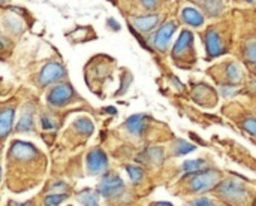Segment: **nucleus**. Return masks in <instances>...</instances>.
Returning <instances> with one entry per match:
<instances>
[{"label": "nucleus", "mask_w": 256, "mask_h": 206, "mask_svg": "<svg viewBox=\"0 0 256 206\" xmlns=\"http://www.w3.org/2000/svg\"><path fill=\"white\" fill-rule=\"evenodd\" d=\"M255 75H256V67H255Z\"/></svg>", "instance_id": "40"}, {"label": "nucleus", "mask_w": 256, "mask_h": 206, "mask_svg": "<svg viewBox=\"0 0 256 206\" xmlns=\"http://www.w3.org/2000/svg\"><path fill=\"white\" fill-rule=\"evenodd\" d=\"M182 19L192 25V27H201L204 24V16L200 10L194 9V7H184L182 10Z\"/></svg>", "instance_id": "16"}, {"label": "nucleus", "mask_w": 256, "mask_h": 206, "mask_svg": "<svg viewBox=\"0 0 256 206\" xmlns=\"http://www.w3.org/2000/svg\"><path fill=\"white\" fill-rule=\"evenodd\" d=\"M248 1H254V0H248Z\"/></svg>", "instance_id": "39"}, {"label": "nucleus", "mask_w": 256, "mask_h": 206, "mask_svg": "<svg viewBox=\"0 0 256 206\" xmlns=\"http://www.w3.org/2000/svg\"><path fill=\"white\" fill-rule=\"evenodd\" d=\"M243 73L240 70V67L236 64V63H228L226 67H225V81L230 84V85H237L242 82V78Z\"/></svg>", "instance_id": "18"}, {"label": "nucleus", "mask_w": 256, "mask_h": 206, "mask_svg": "<svg viewBox=\"0 0 256 206\" xmlns=\"http://www.w3.org/2000/svg\"><path fill=\"white\" fill-rule=\"evenodd\" d=\"M189 206H216V204H214V201H212L208 198H198L194 202H190Z\"/></svg>", "instance_id": "30"}, {"label": "nucleus", "mask_w": 256, "mask_h": 206, "mask_svg": "<svg viewBox=\"0 0 256 206\" xmlns=\"http://www.w3.org/2000/svg\"><path fill=\"white\" fill-rule=\"evenodd\" d=\"M192 97L195 102H198L200 105L202 106H214L216 102H218V96H216V91L210 87V85H206V84H198L194 91H192Z\"/></svg>", "instance_id": "10"}, {"label": "nucleus", "mask_w": 256, "mask_h": 206, "mask_svg": "<svg viewBox=\"0 0 256 206\" xmlns=\"http://www.w3.org/2000/svg\"><path fill=\"white\" fill-rule=\"evenodd\" d=\"M201 4L212 16H216L222 10V0H201Z\"/></svg>", "instance_id": "24"}, {"label": "nucleus", "mask_w": 256, "mask_h": 206, "mask_svg": "<svg viewBox=\"0 0 256 206\" xmlns=\"http://www.w3.org/2000/svg\"><path fill=\"white\" fill-rule=\"evenodd\" d=\"M195 150H196L195 145H192V144H189V142H186L183 139H177L172 144V150L171 151H172L174 156H184V154H189V153H192Z\"/></svg>", "instance_id": "22"}, {"label": "nucleus", "mask_w": 256, "mask_h": 206, "mask_svg": "<svg viewBox=\"0 0 256 206\" xmlns=\"http://www.w3.org/2000/svg\"><path fill=\"white\" fill-rule=\"evenodd\" d=\"M66 76V69L58 61H48L38 75V82L40 87H48L57 84Z\"/></svg>", "instance_id": "7"}, {"label": "nucleus", "mask_w": 256, "mask_h": 206, "mask_svg": "<svg viewBox=\"0 0 256 206\" xmlns=\"http://www.w3.org/2000/svg\"><path fill=\"white\" fill-rule=\"evenodd\" d=\"M76 199L82 206H99V193L92 189H86L78 193Z\"/></svg>", "instance_id": "19"}, {"label": "nucleus", "mask_w": 256, "mask_h": 206, "mask_svg": "<svg viewBox=\"0 0 256 206\" xmlns=\"http://www.w3.org/2000/svg\"><path fill=\"white\" fill-rule=\"evenodd\" d=\"M38 156L39 151L36 150V147L22 141H14L8 153L9 163H32L38 159Z\"/></svg>", "instance_id": "5"}, {"label": "nucleus", "mask_w": 256, "mask_h": 206, "mask_svg": "<svg viewBox=\"0 0 256 206\" xmlns=\"http://www.w3.org/2000/svg\"><path fill=\"white\" fill-rule=\"evenodd\" d=\"M206 49H207V58H216L220 54H224L220 37L214 30H208L206 33Z\"/></svg>", "instance_id": "13"}, {"label": "nucleus", "mask_w": 256, "mask_h": 206, "mask_svg": "<svg viewBox=\"0 0 256 206\" xmlns=\"http://www.w3.org/2000/svg\"><path fill=\"white\" fill-rule=\"evenodd\" d=\"M74 129H75L80 135H82V136H86V138L90 136V135L93 133V130H94L92 120H88L87 117H80V118H76V120L74 121Z\"/></svg>", "instance_id": "20"}, {"label": "nucleus", "mask_w": 256, "mask_h": 206, "mask_svg": "<svg viewBox=\"0 0 256 206\" xmlns=\"http://www.w3.org/2000/svg\"><path fill=\"white\" fill-rule=\"evenodd\" d=\"M75 96V91L72 88L70 84H66V82H62V84H57L54 85L48 94H46V103L52 108H63L66 106L68 103L72 102Z\"/></svg>", "instance_id": "6"}, {"label": "nucleus", "mask_w": 256, "mask_h": 206, "mask_svg": "<svg viewBox=\"0 0 256 206\" xmlns=\"http://www.w3.org/2000/svg\"><path fill=\"white\" fill-rule=\"evenodd\" d=\"M132 84V75L128 72V70H123V75H122V84H120V90L116 93V96H122L128 90H129V85Z\"/></svg>", "instance_id": "28"}, {"label": "nucleus", "mask_w": 256, "mask_h": 206, "mask_svg": "<svg viewBox=\"0 0 256 206\" xmlns=\"http://www.w3.org/2000/svg\"><path fill=\"white\" fill-rule=\"evenodd\" d=\"M153 206H174V205H171V204H168V202H158V204H154Z\"/></svg>", "instance_id": "37"}, {"label": "nucleus", "mask_w": 256, "mask_h": 206, "mask_svg": "<svg viewBox=\"0 0 256 206\" xmlns=\"http://www.w3.org/2000/svg\"><path fill=\"white\" fill-rule=\"evenodd\" d=\"M243 129L256 138V118H246L243 121Z\"/></svg>", "instance_id": "29"}, {"label": "nucleus", "mask_w": 256, "mask_h": 206, "mask_svg": "<svg viewBox=\"0 0 256 206\" xmlns=\"http://www.w3.org/2000/svg\"><path fill=\"white\" fill-rule=\"evenodd\" d=\"M186 177H188V184H186L188 190H189V193H194V195L214 190L222 180V174L214 169L200 171L196 174L186 175Z\"/></svg>", "instance_id": "2"}, {"label": "nucleus", "mask_w": 256, "mask_h": 206, "mask_svg": "<svg viewBox=\"0 0 256 206\" xmlns=\"http://www.w3.org/2000/svg\"><path fill=\"white\" fill-rule=\"evenodd\" d=\"M124 192H126L124 183L117 174L105 172L102 175L99 186H98V193L100 196H104L105 199H117V198L123 196Z\"/></svg>", "instance_id": "4"}, {"label": "nucleus", "mask_w": 256, "mask_h": 206, "mask_svg": "<svg viewBox=\"0 0 256 206\" xmlns=\"http://www.w3.org/2000/svg\"><path fill=\"white\" fill-rule=\"evenodd\" d=\"M141 1H142L144 7H147V9H154L158 6V0H141Z\"/></svg>", "instance_id": "33"}, {"label": "nucleus", "mask_w": 256, "mask_h": 206, "mask_svg": "<svg viewBox=\"0 0 256 206\" xmlns=\"http://www.w3.org/2000/svg\"><path fill=\"white\" fill-rule=\"evenodd\" d=\"M243 55H244L246 61H249L252 64H256V40H249L244 45Z\"/></svg>", "instance_id": "26"}, {"label": "nucleus", "mask_w": 256, "mask_h": 206, "mask_svg": "<svg viewBox=\"0 0 256 206\" xmlns=\"http://www.w3.org/2000/svg\"><path fill=\"white\" fill-rule=\"evenodd\" d=\"M176 28H177V24L174 21H168L164 25H160V28L154 33V36L152 39L153 48L160 52H166L168 46H170V40H171Z\"/></svg>", "instance_id": "9"}, {"label": "nucleus", "mask_w": 256, "mask_h": 206, "mask_svg": "<svg viewBox=\"0 0 256 206\" xmlns=\"http://www.w3.org/2000/svg\"><path fill=\"white\" fill-rule=\"evenodd\" d=\"M8 46H9V42H8V39H4L3 36H0V51H4Z\"/></svg>", "instance_id": "34"}, {"label": "nucleus", "mask_w": 256, "mask_h": 206, "mask_svg": "<svg viewBox=\"0 0 256 206\" xmlns=\"http://www.w3.org/2000/svg\"><path fill=\"white\" fill-rule=\"evenodd\" d=\"M126 171H128V175H129L132 184L134 186H140L141 181L144 180V171L140 166H136V165H128Z\"/></svg>", "instance_id": "23"}, {"label": "nucleus", "mask_w": 256, "mask_h": 206, "mask_svg": "<svg viewBox=\"0 0 256 206\" xmlns=\"http://www.w3.org/2000/svg\"><path fill=\"white\" fill-rule=\"evenodd\" d=\"M108 157L100 148H93L86 157V168L90 175H104L108 169Z\"/></svg>", "instance_id": "8"}, {"label": "nucleus", "mask_w": 256, "mask_h": 206, "mask_svg": "<svg viewBox=\"0 0 256 206\" xmlns=\"http://www.w3.org/2000/svg\"><path fill=\"white\" fill-rule=\"evenodd\" d=\"M194 54V34L189 30L182 31L180 37L177 39L174 48H172V60L180 67H190L195 61Z\"/></svg>", "instance_id": "3"}, {"label": "nucleus", "mask_w": 256, "mask_h": 206, "mask_svg": "<svg viewBox=\"0 0 256 206\" xmlns=\"http://www.w3.org/2000/svg\"><path fill=\"white\" fill-rule=\"evenodd\" d=\"M0 180H2V166H0Z\"/></svg>", "instance_id": "38"}, {"label": "nucleus", "mask_w": 256, "mask_h": 206, "mask_svg": "<svg viewBox=\"0 0 256 206\" xmlns=\"http://www.w3.org/2000/svg\"><path fill=\"white\" fill-rule=\"evenodd\" d=\"M34 111H36V108L30 102L22 106L20 121L15 127V130L18 133H28L34 129Z\"/></svg>", "instance_id": "11"}, {"label": "nucleus", "mask_w": 256, "mask_h": 206, "mask_svg": "<svg viewBox=\"0 0 256 206\" xmlns=\"http://www.w3.org/2000/svg\"><path fill=\"white\" fill-rule=\"evenodd\" d=\"M206 166H207V163L202 159H198V160H186L182 165V171H183L184 175H192V174H196L200 171H204Z\"/></svg>", "instance_id": "21"}, {"label": "nucleus", "mask_w": 256, "mask_h": 206, "mask_svg": "<svg viewBox=\"0 0 256 206\" xmlns=\"http://www.w3.org/2000/svg\"><path fill=\"white\" fill-rule=\"evenodd\" d=\"M128 132L132 135V136H136V138H141L146 132H147V127H148V117L144 115V114H136V115H132L126 120L124 123Z\"/></svg>", "instance_id": "12"}, {"label": "nucleus", "mask_w": 256, "mask_h": 206, "mask_svg": "<svg viewBox=\"0 0 256 206\" xmlns=\"http://www.w3.org/2000/svg\"><path fill=\"white\" fill-rule=\"evenodd\" d=\"M106 24H108L110 27H114L112 30H118V28H120V24L116 22V19H112V18H110V19L106 21Z\"/></svg>", "instance_id": "35"}, {"label": "nucleus", "mask_w": 256, "mask_h": 206, "mask_svg": "<svg viewBox=\"0 0 256 206\" xmlns=\"http://www.w3.org/2000/svg\"><path fill=\"white\" fill-rule=\"evenodd\" d=\"M220 91H222V94L225 97H230V96H236L237 94V90H236L234 85H222Z\"/></svg>", "instance_id": "31"}, {"label": "nucleus", "mask_w": 256, "mask_h": 206, "mask_svg": "<svg viewBox=\"0 0 256 206\" xmlns=\"http://www.w3.org/2000/svg\"><path fill=\"white\" fill-rule=\"evenodd\" d=\"M39 124L44 130L50 132V130H54L57 127V123L56 120L50 115V114H42L40 115V120H39Z\"/></svg>", "instance_id": "27"}, {"label": "nucleus", "mask_w": 256, "mask_h": 206, "mask_svg": "<svg viewBox=\"0 0 256 206\" xmlns=\"http://www.w3.org/2000/svg\"><path fill=\"white\" fill-rule=\"evenodd\" d=\"M159 22V15L153 13V15H144V16H135L132 19V24L134 27L138 30V31H142V33H148L152 31Z\"/></svg>", "instance_id": "15"}, {"label": "nucleus", "mask_w": 256, "mask_h": 206, "mask_svg": "<svg viewBox=\"0 0 256 206\" xmlns=\"http://www.w3.org/2000/svg\"><path fill=\"white\" fill-rule=\"evenodd\" d=\"M216 195L219 199H222L226 205L230 206H246L249 202V192L244 187L243 183L234 180V178H226L218 184L214 189Z\"/></svg>", "instance_id": "1"}, {"label": "nucleus", "mask_w": 256, "mask_h": 206, "mask_svg": "<svg viewBox=\"0 0 256 206\" xmlns=\"http://www.w3.org/2000/svg\"><path fill=\"white\" fill-rule=\"evenodd\" d=\"M9 206H34L33 205V202L32 201H28V202H24V204H18V202H10Z\"/></svg>", "instance_id": "36"}, {"label": "nucleus", "mask_w": 256, "mask_h": 206, "mask_svg": "<svg viewBox=\"0 0 256 206\" xmlns=\"http://www.w3.org/2000/svg\"><path fill=\"white\" fill-rule=\"evenodd\" d=\"M68 199V193H52L44 198V206H58Z\"/></svg>", "instance_id": "25"}, {"label": "nucleus", "mask_w": 256, "mask_h": 206, "mask_svg": "<svg viewBox=\"0 0 256 206\" xmlns=\"http://www.w3.org/2000/svg\"><path fill=\"white\" fill-rule=\"evenodd\" d=\"M141 159L148 163V165H162L164 163V150L162 148H147L142 154H141Z\"/></svg>", "instance_id": "17"}, {"label": "nucleus", "mask_w": 256, "mask_h": 206, "mask_svg": "<svg viewBox=\"0 0 256 206\" xmlns=\"http://www.w3.org/2000/svg\"><path fill=\"white\" fill-rule=\"evenodd\" d=\"M52 190H56L57 193H66L68 186L64 183H56V186H52Z\"/></svg>", "instance_id": "32"}, {"label": "nucleus", "mask_w": 256, "mask_h": 206, "mask_svg": "<svg viewBox=\"0 0 256 206\" xmlns=\"http://www.w3.org/2000/svg\"><path fill=\"white\" fill-rule=\"evenodd\" d=\"M14 117H15V108H3L0 109V141L6 139L9 133L14 129Z\"/></svg>", "instance_id": "14"}]
</instances>
